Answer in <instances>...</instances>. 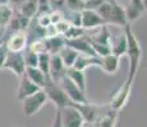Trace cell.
Wrapping results in <instances>:
<instances>
[{
	"label": "cell",
	"instance_id": "cell-16",
	"mask_svg": "<svg viewBox=\"0 0 147 127\" xmlns=\"http://www.w3.org/2000/svg\"><path fill=\"white\" fill-rule=\"evenodd\" d=\"M104 21L101 17L96 13V10H88L83 9L82 10V28L86 29H96V28L104 25Z\"/></svg>",
	"mask_w": 147,
	"mask_h": 127
},
{
	"label": "cell",
	"instance_id": "cell-14",
	"mask_svg": "<svg viewBox=\"0 0 147 127\" xmlns=\"http://www.w3.org/2000/svg\"><path fill=\"white\" fill-rule=\"evenodd\" d=\"M32 19H28L26 17H23L18 10L13 9V14L12 18H10L9 23H8V32L9 33H14V32H26V29L30 25Z\"/></svg>",
	"mask_w": 147,
	"mask_h": 127
},
{
	"label": "cell",
	"instance_id": "cell-34",
	"mask_svg": "<svg viewBox=\"0 0 147 127\" xmlns=\"http://www.w3.org/2000/svg\"><path fill=\"white\" fill-rule=\"evenodd\" d=\"M24 56V64H26V67H37L38 64V55L28 51Z\"/></svg>",
	"mask_w": 147,
	"mask_h": 127
},
{
	"label": "cell",
	"instance_id": "cell-28",
	"mask_svg": "<svg viewBox=\"0 0 147 127\" xmlns=\"http://www.w3.org/2000/svg\"><path fill=\"white\" fill-rule=\"evenodd\" d=\"M84 35H86V31H84L83 28L73 27V25H70L69 29H68L67 32L63 35V37L65 39H76V38L82 37V36H84Z\"/></svg>",
	"mask_w": 147,
	"mask_h": 127
},
{
	"label": "cell",
	"instance_id": "cell-3",
	"mask_svg": "<svg viewBox=\"0 0 147 127\" xmlns=\"http://www.w3.org/2000/svg\"><path fill=\"white\" fill-rule=\"evenodd\" d=\"M42 90L46 94L47 100L54 103L55 108L61 109L69 104V99H68V97L65 95V93L63 92V89L60 88V85L56 81L51 80V78L49 75L46 78V81H45V85L42 88Z\"/></svg>",
	"mask_w": 147,
	"mask_h": 127
},
{
	"label": "cell",
	"instance_id": "cell-24",
	"mask_svg": "<svg viewBox=\"0 0 147 127\" xmlns=\"http://www.w3.org/2000/svg\"><path fill=\"white\" fill-rule=\"evenodd\" d=\"M65 75L81 90H83V92L86 93V76H84L83 71H80V70L74 69V67H69V69H67V74Z\"/></svg>",
	"mask_w": 147,
	"mask_h": 127
},
{
	"label": "cell",
	"instance_id": "cell-44",
	"mask_svg": "<svg viewBox=\"0 0 147 127\" xmlns=\"http://www.w3.org/2000/svg\"><path fill=\"white\" fill-rule=\"evenodd\" d=\"M3 5H9V0H0V7Z\"/></svg>",
	"mask_w": 147,
	"mask_h": 127
},
{
	"label": "cell",
	"instance_id": "cell-17",
	"mask_svg": "<svg viewBox=\"0 0 147 127\" xmlns=\"http://www.w3.org/2000/svg\"><path fill=\"white\" fill-rule=\"evenodd\" d=\"M88 39L95 45H102V46H110L111 42V35L106 24L94 29V33L91 36H87Z\"/></svg>",
	"mask_w": 147,
	"mask_h": 127
},
{
	"label": "cell",
	"instance_id": "cell-30",
	"mask_svg": "<svg viewBox=\"0 0 147 127\" xmlns=\"http://www.w3.org/2000/svg\"><path fill=\"white\" fill-rule=\"evenodd\" d=\"M28 51L36 53V55H41V53H47L46 52V46H45L44 39H38V41H33L28 45Z\"/></svg>",
	"mask_w": 147,
	"mask_h": 127
},
{
	"label": "cell",
	"instance_id": "cell-4",
	"mask_svg": "<svg viewBox=\"0 0 147 127\" xmlns=\"http://www.w3.org/2000/svg\"><path fill=\"white\" fill-rule=\"evenodd\" d=\"M47 102L49 100H47V97L44 93V90L42 89L38 90V92H36L31 97L22 100V104H23V114L26 117H32V116H35L40 111L42 107L46 106Z\"/></svg>",
	"mask_w": 147,
	"mask_h": 127
},
{
	"label": "cell",
	"instance_id": "cell-18",
	"mask_svg": "<svg viewBox=\"0 0 147 127\" xmlns=\"http://www.w3.org/2000/svg\"><path fill=\"white\" fill-rule=\"evenodd\" d=\"M90 66H101V57L98 56H90V55H78L73 67L80 71H84Z\"/></svg>",
	"mask_w": 147,
	"mask_h": 127
},
{
	"label": "cell",
	"instance_id": "cell-42",
	"mask_svg": "<svg viewBox=\"0 0 147 127\" xmlns=\"http://www.w3.org/2000/svg\"><path fill=\"white\" fill-rule=\"evenodd\" d=\"M24 1H26V0H9V7L12 5L14 9H18Z\"/></svg>",
	"mask_w": 147,
	"mask_h": 127
},
{
	"label": "cell",
	"instance_id": "cell-41",
	"mask_svg": "<svg viewBox=\"0 0 147 127\" xmlns=\"http://www.w3.org/2000/svg\"><path fill=\"white\" fill-rule=\"evenodd\" d=\"M7 53H8V49H7V46H5V43H3L1 46H0V70H1L3 64H4V61H5Z\"/></svg>",
	"mask_w": 147,
	"mask_h": 127
},
{
	"label": "cell",
	"instance_id": "cell-27",
	"mask_svg": "<svg viewBox=\"0 0 147 127\" xmlns=\"http://www.w3.org/2000/svg\"><path fill=\"white\" fill-rule=\"evenodd\" d=\"M13 14V8L9 5L0 7V28H7Z\"/></svg>",
	"mask_w": 147,
	"mask_h": 127
},
{
	"label": "cell",
	"instance_id": "cell-32",
	"mask_svg": "<svg viewBox=\"0 0 147 127\" xmlns=\"http://www.w3.org/2000/svg\"><path fill=\"white\" fill-rule=\"evenodd\" d=\"M51 12V7H50L49 0H37V12L36 17L42 15V14H49Z\"/></svg>",
	"mask_w": 147,
	"mask_h": 127
},
{
	"label": "cell",
	"instance_id": "cell-12",
	"mask_svg": "<svg viewBox=\"0 0 147 127\" xmlns=\"http://www.w3.org/2000/svg\"><path fill=\"white\" fill-rule=\"evenodd\" d=\"M69 104L80 112V114L86 123H94L96 118L98 117V107L91 104L90 102L88 103H72V102H69Z\"/></svg>",
	"mask_w": 147,
	"mask_h": 127
},
{
	"label": "cell",
	"instance_id": "cell-33",
	"mask_svg": "<svg viewBox=\"0 0 147 127\" xmlns=\"http://www.w3.org/2000/svg\"><path fill=\"white\" fill-rule=\"evenodd\" d=\"M70 25L82 28V12H69V17L67 19Z\"/></svg>",
	"mask_w": 147,
	"mask_h": 127
},
{
	"label": "cell",
	"instance_id": "cell-37",
	"mask_svg": "<svg viewBox=\"0 0 147 127\" xmlns=\"http://www.w3.org/2000/svg\"><path fill=\"white\" fill-rule=\"evenodd\" d=\"M69 27H70V24H69V22H68L67 19H64V21H60L59 23H56V24H55L56 32H58V35H59V36H63L64 33H65L69 29Z\"/></svg>",
	"mask_w": 147,
	"mask_h": 127
},
{
	"label": "cell",
	"instance_id": "cell-38",
	"mask_svg": "<svg viewBox=\"0 0 147 127\" xmlns=\"http://www.w3.org/2000/svg\"><path fill=\"white\" fill-rule=\"evenodd\" d=\"M49 1H50V7H51V12L53 10L61 12V9L65 8V1L64 0H49Z\"/></svg>",
	"mask_w": 147,
	"mask_h": 127
},
{
	"label": "cell",
	"instance_id": "cell-1",
	"mask_svg": "<svg viewBox=\"0 0 147 127\" xmlns=\"http://www.w3.org/2000/svg\"><path fill=\"white\" fill-rule=\"evenodd\" d=\"M124 35L127 38V56L129 60V69H128V74H127L125 81L131 85H133V81L136 79V75L140 69V64H141V59H142V47L141 43L138 41V38L136 37V35L133 33L131 28V24L124 25Z\"/></svg>",
	"mask_w": 147,
	"mask_h": 127
},
{
	"label": "cell",
	"instance_id": "cell-25",
	"mask_svg": "<svg viewBox=\"0 0 147 127\" xmlns=\"http://www.w3.org/2000/svg\"><path fill=\"white\" fill-rule=\"evenodd\" d=\"M59 57L61 59V61H63V64L65 65L67 69H69V67H73V65H74L76 60H77L78 55L80 53L76 52L73 49H70V47L68 46H64L63 49L60 50V52L58 53Z\"/></svg>",
	"mask_w": 147,
	"mask_h": 127
},
{
	"label": "cell",
	"instance_id": "cell-19",
	"mask_svg": "<svg viewBox=\"0 0 147 127\" xmlns=\"http://www.w3.org/2000/svg\"><path fill=\"white\" fill-rule=\"evenodd\" d=\"M119 64H120V59L110 53V55L101 57L100 69L102 70L104 72H106V74L113 75V74H115V72L119 70Z\"/></svg>",
	"mask_w": 147,
	"mask_h": 127
},
{
	"label": "cell",
	"instance_id": "cell-22",
	"mask_svg": "<svg viewBox=\"0 0 147 127\" xmlns=\"http://www.w3.org/2000/svg\"><path fill=\"white\" fill-rule=\"evenodd\" d=\"M117 121H118V112L109 108V112H106L102 116H98L96 118L94 125L95 127H115Z\"/></svg>",
	"mask_w": 147,
	"mask_h": 127
},
{
	"label": "cell",
	"instance_id": "cell-26",
	"mask_svg": "<svg viewBox=\"0 0 147 127\" xmlns=\"http://www.w3.org/2000/svg\"><path fill=\"white\" fill-rule=\"evenodd\" d=\"M14 10H18L22 15L28 19H33L36 17V12H37V0H26L18 9Z\"/></svg>",
	"mask_w": 147,
	"mask_h": 127
},
{
	"label": "cell",
	"instance_id": "cell-8",
	"mask_svg": "<svg viewBox=\"0 0 147 127\" xmlns=\"http://www.w3.org/2000/svg\"><path fill=\"white\" fill-rule=\"evenodd\" d=\"M131 90H132V85L128 84L127 81H124V83L121 84L120 88L111 95L109 108L113 109V111H115V112H119L127 104V102H128L129 95H131Z\"/></svg>",
	"mask_w": 147,
	"mask_h": 127
},
{
	"label": "cell",
	"instance_id": "cell-9",
	"mask_svg": "<svg viewBox=\"0 0 147 127\" xmlns=\"http://www.w3.org/2000/svg\"><path fill=\"white\" fill-rule=\"evenodd\" d=\"M5 46L9 52H22L28 47V39L26 32H14L10 33L5 41Z\"/></svg>",
	"mask_w": 147,
	"mask_h": 127
},
{
	"label": "cell",
	"instance_id": "cell-45",
	"mask_svg": "<svg viewBox=\"0 0 147 127\" xmlns=\"http://www.w3.org/2000/svg\"><path fill=\"white\" fill-rule=\"evenodd\" d=\"M142 1H143V4H145V7L147 8V0H142Z\"/></svg>",
	"mask_w": 147,
	"mask_h": 127
},
{
	"label": "cell",
	"instance_id": "cell-39",
	"mask_svg": "<svg viewBox=\"0 0 147 127\" xmlns=\"http://www.w3.org/2000/svg\"><path fill=\"white\" fill-rule=\"evenodd\" d=\"M55 36H59L58 32H56L55 25L50 24L49 27L45 28V38H51V37H55Z\"/></svg>",
	"mask_w": 147,
	"mask_h": 127
},
{
	"label": "cell",
	"instance_id": "cell-31",
	"mask_svg": "<svg viewBox=\"0 0 147 127\" xmlns=\"http://www.w3.org/2000/svg\"><path fill=\"white\" fill-rule=\"evenodd\" d=\"M65 8L69 12H82L84 9V4L82 0H64Z\"/></svg>",
	"mask_w": 147,
	"mask_h": 127
},
{
	"label": "cell",
	"instance_id": "cell-21",
	"mask_svg": "<svg viewBox=\"0 0 147 127\" xmlns=\"http://www.w3.org/2000/svg\"><path fill=\"white\" fill-rule=\"evenodd\" d=\"M127 49H128V45H127V38L125 35H120L115 41L110 42V51H111V55L117 56V57H123L127 55Z\"/></svg>",
	"mask_w": 147,
	"mask_h": 127
},
{
	"label": "cell",
	"instance_id": "cell-5",
	"mask_svg": "<svg viewBox=\"0 0 147 127\" xmlns=\"http://www.w3.org/2000/svg\"><path fill=\"white\" fill-rule=\"evenodd\" d=\"M58 84L60 85V88L63 89V92L65 93L69 102H72V103H88L86 93L78 88L67 75L63 76V78L59 80Z\"/></svg>",
	"mask_w": 147,
	"mask_h": 127
},
{
	"label": "cell",
	"instance_id": "cell-36",
	"mask_svg": "<svg viewBox=\"0 0 147 127\" xmlns=\"http://www.w3.org/2000/svg\"><path fill=\"white\" fill-rule=\"evenodd\" d=\"M82 1L84 4V9L96 10L104 3V0H82Z\"/></svg>",
	"mask_w": 147,
	"mask_h": 127
},
{
	"label": "cell",
	"instance_id": "cell-11",
	"mask_svg": "<svg viewBox=\"0 0 147 127\" xmlns=\"http://www.w3.org/2000/svg\"><path fill=\"white\" fill-rule=\"evenodd\" d=\"M65 46L73 49L76 52L80 53V55L96 56L95 51L91 46V42H90V39L86 35L82 36L80 38H76V39H65Z\"/></svg>",
	"mask_w": 147,
	"mask_h": 127
},
{
	"label": "cell",
	"instance_id": "cell-10",
	"mask_svg": "<svg viewBox=\"0 0 147 127\" xmlns=\"http://www.w3.org/2000/svg\"><path fill=\"white\" fill-rule=\"evenodd\" d=\"M147 8L145 7L142 0H128L127 5L124 7V13H125V19L127 23L132 24L136 22L138 18L145 14Z\"/></svg>",
	"mask_w": 147,
	"mask_h": 127
},
{
	"label": "cell",
	"instance_id": "cell-6",
	"mask_svg": "<svg viewBox=\"0 0 147 127\" xmlns=\"http://www.w3.org/2000/svg\"><path fill=\"white\" fill-rule=\"evenodd\" d=\"M1 70H10L16 76L21 78L26 71V64H24V56L22 52H9L8 51L5 61L3 64Z\"/></svg>",
	"mask_w": 147,
	"mask_h": 127
},
{
	"label": "cell",
	"instance_id": "cell-29",
	"mask_svg": "<svg viewBox=\"0 0 147 127\" xmlns=\"http://www.w3.org/2000/svg\"><path fill=\"white\" fill-rule=\"evenodd\" d=\"M49 66H50V55L49 53H41V55H38L37 69H40L45 75H49Z\"/></svg>",
	"mask_w": 147,
	"mask_h": 127
},
{
	"label": "cell",
	"instance_id": "cell-7",
	"mask_svg": "<svg viewBox=\"0 0 147 127\" xmlns=\"http://www.w3.org/2000/svg\"><path fill=\"white\" fill-rule=\"evenodd\" d=\"M60 117L63 127H83L86 125L80 112L70 104L60 109Z\"/></svg>",
	"mask_w": 147,
	"mask_h": 127
},
{
	"label": "cell",
	"instance_id": "cell-15",
	"mask_svg": "<svg viewBox=\"0 0 147 127\" xmlns=\"http://www.w3.org/2000/svg\"><path fill=\"white\" fill-rule=\"evenodd\" d=\"M67 74V67L63 64L61 59L59 57V55H53L50 56V66H49V76L51 78V80L59 83L63 76Z\"/></svg>",
	"mask_w": 147,
	"mask_h": 127
},
{
	"label": "cell",
	"instance_id": "cell-2",
	"mask_svg": "<svg viewBox=\"0 0 147 127\" xmlns=\"http://www.w3.org/2000/svg\"><path fill=\"white\" fill-rule=\"evenodd\" d=\"M96 13L101 17V19H102L106 25L113 24V25L124 27V25L128 24L125 19V13H124V7H121L120 4L102 3L96 9Z\"/></svg>",
	"mask_w": 147,
	"mask_h": 127
},
{
	"label": "cell",
	"instance_id": "cell-13",
	"mask_svg": "<svg viewBox=\"0 0 147 127\" xmlns=\"http://www.w3.org/2000/svg\"><path fill=\"white\" fill-rule=\"evenodd\" d=\"M41 90L36 84H33L26 75H22L19 78V84H18V89H17V99L19 102L24 100L26 98L31 97L32 94H35L36 92Z\"/></svg>",
	"mask_w": 147,
	"mask_h": 127
},
{
	"label": "cell",
	"instance_id": "cell-20",
	"mask_svg": "<svg viewBox=\"0 0 147 127\" xmlns=\"http://www.w3.org/2000/svg\"><path fill=\"white\" fill-rule=\"evenodd\" d=\"M45 46H46V52L50 56L58 55L60 52V50L65 46V38L63 36H55L51 38H45Z\"/></svg>",
	"mask_w": 147,
	"mask_h": 127
},
{
	"label": "cell",
	"instance_id": "cell-43",
	"mask_svg": "<svg viewBox=\"0 0 147 127\" xmlns=\"http://www.w3.org/2000/svg\"><path fill=\"white\" fill-rule=\"evenodd\" d=\"M104 3H107V4H118V0H104Z\"/></svg>",
	"mask_w": 147,
	"mask_h": 127
},
{
	"label": "cell",
	"instance_id": "cell-23",
	"mask_svg": "<svg viewBox=\"0 0 147 127\" xmlns=\"http://www.w3.org/2000/svg\"><path fill=\"white\" fill-rule=\"evenodd\" d=\"M24 75H26L33 84H36L40 89L44 88L47 75H45L40 69H37V67H26Z\"/></svg>",
	"mask_w": 147,
	"mask_h": 127
},
{
	"label": "cell",
	"instance_id": "cell-35",
	"mask_svg": "<svg viewBox=\"0 0 147 127\" xmlns=\"http://www.w3.org/2000/svg\"><path fill=\"white\" fill-rule=\"evenodd\" d=\"M50 23L53 25H55L56 23H59L60 21H64V14L63 12H59V10H53V12H50Z\"/></svg>",
	"mask_w": 147,
	"mask_h": 127
},
{
	"label": "cell",
	"instance_id": "cell-40",
	"mask_svg": "<svg viewBox=\"0 0 147 127\" xmlns=\"http://www.w3.org/2000/svg\"><path fill=\"white\" fill-rule=\"evenodd\" d=\"M51 127H63V123H61V117H60V109H59V108H56V111H55V117H54Z\"/></svg>",
	"mask_w": 147,
	"mask_h": 127
}]
</instances>
